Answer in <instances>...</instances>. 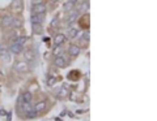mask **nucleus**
Listing matches in <instances>:
<instances>
[{"mask_svg": "<svg viewBox=\"0 0 157 121\" xmlns=\"http://www.w3.org/2000/svg\"><path fill=\"white\" fill-rule=\"evenodd\" d=\"M13 20H15V18H13L11 15H4L2 18H0V24H2V26H3V28L8 29V28H11V26H12Z\"/></svg>", "mask_w": 157, "mask_h": 121, "instance_id": "obj_1", "label": "nucleus"}, {"mask_svg": "<svg viewBox=\"0 0 157 121\" xmlns=\"http://www.w3.org/2000/svg\"><path fill=\"white\" fill-rule=\"evenodd\" d=\"M33 13H37V15H45L46 12V5L43 3L41 4H36V5H33Z\"/></svg>", "mask_w": 157, "mask_h": 121, "instance_id": "obj_2", "label": "nucleus"}, {"mask_svg": "<svg viewBox=\"0 0 157 121\" xmlns=\"http://www.w3.org/2000/svg\"><path fill=\"white\" fill-rule=\"evenodd\" d=\"M55 65L58 68H65L67 67V60L63 56H56L55 57Z\"/></svg>", "mask_w": 157, "mask_h": 121, "instance_id": "obj_3", "label": "nucleus"}, {"mask_svg": "<svg viewBox=\"0 0 157 121\" xmlns=\"http://www.w3.org/2000/svg\"><path fill=\"white\" fill-rule=\"evenodd\" d=\"M23 50H24V47L19 46L16 42H15V43H12L11 47H9V51H11V52H12V54H16V55L21 54V52H23Z\"/></svg>", "mask_w": 157, "mask_h": 121, "instance_id": "obj_4", "label": "nucleus"}, {"mask_svg": "<svg viewBox=\"0 0 157 121\" xmlns=\"http://www.w3.org/2000/svg\"><path fill=\"white\" fill-rule=\"evenodd\" d=\"M68 52L71 54V56H78V54H80V47L76 44H71L68 48Z\"/></svg>", "mask_w": 157, "mask_h": 121, "instance_id": "obj_5", "label": "nucleus"}, {"mask_svg": "<svg viewBox=\"0 0 157 121\" xmlns=\"http://www.w3.org/2000/svg\"><path fill=\"white\" fill-rule=\"evenodd\" d=\"M43 21V15H37L32 12V24H41Z\"/></svg>", "mask_w": 157, "mask_h": 121, "instance_id": "obj_6", "label": "nucleus"}, {"mask_svg": "<svg viewBox=\"0 0 157 121\" xmlns=\"http://www.w3.org/2000/svg\"><path fill=\"white\" fill-rule=\"evenodd\" d=\"M12 9H15L17 12H20V11H23V3H21V0H13V3H12Z\"/></svg>", "mask_w": 157, "mask_h": 121, "instance_id": "obj_7", "label": "nucleus"}, {"mask_svg": "<svg viewBox=\"0 0 157 121\" xmlns=\"http://www.w3.org/2000/svg\"><path fill=\"white\" fill-rule=\"evenodd\" d=\"M46 106H47V102L46 100H42V102H39V103H37V104L34 106V111H37V112L43 111L46 108Z\"/></svg>", "mask_w": 157, "mask_h": 121, "instance_id": "obj_8", "label": "nucleus"}, {"mask_svg": "<svg viewBox=\"0 0 157 121\" xmlns=\"http://www.w3.org/2000/svg\"><path fill=\"white\" fill-rule=\"evenodd\" d=\"M15 69H16L17 72H20V73H24V72H26L28 67H26V63H17Z\"/></svg>", "mask_w": 157, "mask_h": 121, "instance_id": "obj_9", "label": "nucleus"}, {"mask_svg": "<svg viewBox=\"0 0 157 121\" xmlns=\"http://www.w3.org/2000/svg\"><path fill=\"white\" fill-rule=\"evenodd\" d=\"M78 78H80V72L78 70H72L68 74V80H71V81H77Z\"/></svg>", "mask_w": 157, "mask_h": 121, "instance_id": "obj_10", "label": "nucleus"}, {"mask_svg": "<svg viewBox=\"0 0 157 121\" xmlns=\"http://www.w3.org/2000/svg\"><path fill=\"white\" fill-rule=\"evenodd\" d=\"M64 41H65V35H63V34H58V35L55 37V44L56 46H62L63 43H64Z\"/></svg>", "mask_w": 157, "mask_h": 121, "instance_id": "obj_11", "label": "nucleus"}, {"mask_svg": "<svg viewBox=\"0 0 157 121\" xmlns=\"http://www.w3.org/2000/svg\"><path fill=\"white\" fill-rule=\"evenodd\" d=\"M0 59L4 60V61H9V54H8L7 50H2L0 48Z\"/></svg>", "mask_w": 157, "mask_h": 121, "instance_id": "obj_12", "label": "nucleus"}, {"mask_svg": "<svg viewBox=\"0 0 157 121\" xmlns=\"http://www.w3.org/2000/svg\"><path fill=\"white\" fill-rule=\"evenodd\" d=\"M88 18H89L88 15H84V16L81 17V20H80L81 22H80V24H81V28H82V29H88V28H89V24L86 22V20H88Z\"/></svg>", "mask_w": 157, "mask_h": 121, "instance_id": "obj_13", "label": "nucleus"}, {"mask_svg": "<svg viewBox=\"0 0 157 121\" xmlns=\"http://www.w3.org/2000/svg\"><path fill=\"white\" fill-rule=\"evenodd\" d=\"M26 42H28V38H26V37H19V38H16V43L19 46H21V47H24L26 44Z\"/></svg>", "mask_w": 157, "mask_h": 121, "instance_id": "obj_14", "label": "nucleus"}, {"mask_svg": "<svg viewBox=\"0 0 157 121\" xmlns=\"http://www.w3.org/2000/svg\"><path fill=\"white\" fill-rule=\"evenodd\" d=\"M58 96H59V98H65V96H68V89L65 87V86H63V87L59 90Z\"/></svg>", "mask_w": 157, "mask_h": 121, "instance_id": "obj_15", "label": "nucleus"}, {"mask_svg": "<svg viewBox=\"0 0 157 121\" xmlns=\"http://www.w3.org/2000/svg\"><path fill=\"white\" fill-rule=\"evenodd\" d=\"M78 35V30L75 28H71L68 30V38H76Z\"/></svg>", "mask_w": 157, "mask_h": 121, "instance_id": "obj_16", "label": "nucleus"}, {"mask_svg": "<svg viewBox=\"0 0 157 121\" xmlns=\"http://www.w3.org/2000/svg\"><path fill=\"white\" fill-rule=\"evenodd\" d=\"M25 57H26V60H29L30 63L34 61V54L32 52V51H26V52H25Z\"/></svg>", "mask_w": 157, "mask_h": 121, "instance_id": "obj_17", "label": "nucleus"}, {"mask_svg": "<svg viewBox=\"0 0 157 121\" xmlns=\"http://www.w3.org/2000/svg\"><path fill=\"white\" fill-rule=\"evenodd\" d=\"M32 26H33V31H34V33H38V34L42 33L41 24H32Z\"/></svg>", "mask_w": 157, "mask_h": 121, "instance_id": "obj_18", "label": "nucleus"}, {"mask_svg": "<svg viewBox=\"0 0 157 121\" xmlns=\"http://www.w3.org/2000/svg\"><path fill=\"white\" fill-rule=\"evenodd\" d=\"M37 116H38V112L34 111V110L26 112V117H28V119H34V117H37Z\"/></svg>", "mask_w": 157, "mask_h": 121, "instance_id": "obj_19", "label": "nucleus"}, {"mask_svg": "<svg viewBox=\"0 0 157 121\" xmlns=\"http://www.w3.org/2000/svg\"><path fill=\"white\" fill-rule=\"evenodd\" d=\"M73 7H75V3H72V2H68V3H65L64 4V9L69 12V11H72L73 9Z\"/></svg>", "mask_w": 157, "mask_h": 121, "instance_id": "obj_20", "label": "nucleus"}, {"mask_svg": "<svg viewBox=\"0 0 157 121\" xmlns=\"http://www.w3.org/2000/svg\"><path fill=\"white\" fill-rule=\"evenodd\" d=\"M76 17H77V12H73V13H72L71 16L68 17V21H67V24H68V25H71V24L73 22V21L76 20Z\"/></svg>", "mask_w": 157, "mask_h": 121, "instance_id": "obj_21", "label": "nucleus"}, {"mask_svg": "<svg viewBox=\"0 0 157 121\" xmlns=\"http://www.w3.org/2000/svg\"><path fill=\"white\" fill-rule=\"evenodd\" d=\"M81 41L84 42V43H86V42L89 41V33H88V31H85V33H84V35L81 37Z\"/></svg>", "mask_w": 157, "mask_h": 121, "instance_id": "obj_22", "label": "nucleus"}, {"mask_svg": "<svg viewBox=\"0 0 157 121\" xmlns=\"http://www.w3.org/2000/svg\"><path fill=\"white\" fill-rule=\"evenodd\" d=\"M80 9H81V11H84V12L88 11V9H89V4H88V2H85L84 4H82V5L80 7Z\"/></svg>", "mask_w": 157, "mask_h": 121, "instance_id": "obj_23", "label": "nucleus"}, {"mask_svg": "<svg viewBox=\"0 0 157 121\" xmlns=\"http://www.w3.org/2000/svg\"><path fill=\"white\" fill-rule=\"evenodd\" d=\"M56 25H59V21L56 20V18H54V20H52V22H51V26H52V28H55Z\"/></svg>", "mask_w": 157, "mask_h": 121, "instance_id": "obj_24", "label": "nucleus"}, {"mask_svg": "<svg viewBox=\"0 0 157 121\" xmlns=\"http://www.w3.org/2000/svg\"><path fill=\"white\" fill-rule=\"evenodd\" d=\"M54 54H55L56 56L60 54V48H59V47H55V48H54Z\"/></svg>", "mask_w": 157, "mask_h": 121, "instance_id": "obj_25", "label": "nucleus"}, {"mask_svg": "<svg viewBox=\"0 0 157 121\" xmlns=\"http://www.w3.org/2000/svg\"><path fill=\"white\" fill-rule=\"evenodd\" d=\"M54 82H55V80L54 78H50V81H49V85L51 86V85H54Z\"/></svg>", "mask_w": 157, "mask_h": 121, "instance_id": "obj_26", "label": "nucleus"}, {"mask_svg": "<svg viewBox=\"0 0 157 121\" xmlns=\"http://www.w3.org/2000/svg\"><path fill=\"white\" fill-rule=\"evenodd\" d=\"M68 2H72V3H76V0H68Z\"/></svg>", "mask_w": 157, "mask_h": 121, "instance_id": "obj_27", "label": "nucleus"}, {"mask_svg": "<svg viewBox=\"0 0 157 121\" xmlns=\"http://www.w3.org/2000/svg\"><path fill=\"white\" fill-rule=\"evenodd\" d=\"M51 2H58V0H51Z\"/></svg>", "mask_w": 157, "mask_h": 121, "instance_id": "obj_28", "label": "nucleus"}, {"mask_svg": "<svg viewBox=\"0 0 157 121\" xmlns=\"http://www.w3.org/2000/svg\"><path fill=\"white\" fill-rule=\"evenodd\" d=\"M0 48H2V46H0Z\"/></svg>", "mask_w": 157, "mask_h": 121, "instance_id": "obj_29", "label": "nucleus"}]
</instances>
